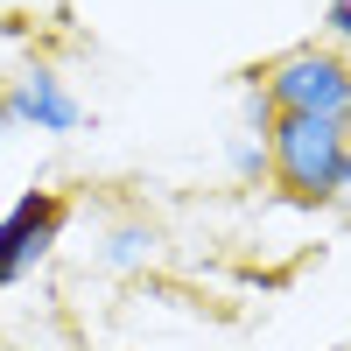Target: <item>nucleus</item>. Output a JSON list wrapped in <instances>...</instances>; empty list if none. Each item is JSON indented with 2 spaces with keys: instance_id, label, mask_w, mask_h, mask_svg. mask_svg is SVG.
I'll list each match as a JSON object with an SVG mask.
<instances>
[{
  "instance_id": "nucleus-1",
  "label": "nucleus",
  "mask_w": 351,
  "mask_h": 351,
  "mask_svg": "<svg viewBox=\"0 0 351 351\" xmlns=\"http://www.w3.org/2000/svg\"><path fill=\"white\" fill-rule=\"evenodd\" d=\"M351 148V127L337 120H302V112H274L267 127V183H281L288 204H337V169Z\"/></svg>"
},
{
  "instance_id": "nucleus-2",
  "label": "nucleus",
  "mask_w": 351,
  "mask_h": 351,
  "mask_svg": "<svg viewBox=\"0 0 351 351\" xmlns=\"http://www.w3.org/2000/svg\"><path fill=\"white\" fill-rule=\"evenodd\" d=\"M253 84L267 92L274 112H302V120H337L351 127V56L330 43H295L281 49L267 71H253Z\"/></svg>"
},
{
  "instance_id": "nucleus-3",
  "label": "nucleus",
  "mask_w": 351,
  "mask_h": 351,
  "mask_svg": "<svg viewBox=\"0 0 351 351\" xmlns=\"http://www.w3.org/2000/svg\"><path fill=\"white\" fill-rule=\"evenodd\" d=\"M64 225H71V204L56 197V190H21L8 211H0V295L21 288V281L56 253Z\"/></svg>"
},
{
  "instance_id": "nucleus-4",
  "label": "nucleus",
  "mask_w": 351,
  "mask_h": 351,
  "mask_svg": "<svg viewBox=\"0 0 351 351\" xmlns=\"http://www.w3.org/2000/svg\"><path fill=\"white\" fill-rule=\"evenodd\" d=\"M77 127H84V99L49 64H28V71L8 77V92H0V134H77Z\"/></svg>"
},
{
  "instance_id": "nucleus-5",
  "label": "nucleus",
  "mask_w": 351,
  "mask_h": 351,
  "mask_svg": "<svg viewBox=\"0 0 351 351\" xmlns=\"http://www.w3.org/2000/svg\"><path fill=\"white\" fill-rule=\"evenodd\" d=\"M155 246H162V232L148 218H120V225H106V239H99V267L106 274H141L155 260Z\"/></svg>"
},
{
  "instance_id": "nucleus-6",
  "label": "nucleus",
  "mask_w": 351,
  "mask_h": 351,
  "mask_svg": "<svg viewBox=\"0 0 351 351\" xmlns=\"http://www.w3.org/2000/svg\"><path fill=\"white\" fill-rule=\"evenodd\" d=\"M225 169H232V183L260 190L267 183V134H232L225 141Z\"/></svg>"
},
{
  "instance_id": "nucleus-7",
  "label": "nucleus",
  "mask_w": 351,
  "mask_h": 351,
  "mask_svg": "<svg viewBox=\"0 0 351 351\" xmlns=\"http://www.w3.org/2000/svg\"><path fill=\"white\" fill-rule=\"evenodd\" d=\"M274 127V106H267V92L246 77V99H239V134H267Z\"/></svg>"
},
{
  "instance_id": "nucleus-8",
  "label": "nucleus",
  "mask_w": 351,
  "mask_h": 351,
  "mask_svg": "<svg viewBox=\"0 0 351 351\" xmlns=\"http://www.w3.org/2000/svg\"><path fill=\"white\" fill-rule=\"evenodd\" d=\"M324 36L330 43H351V0H324Z\"/></svg>"
},
{
  "instance_id": "nucleus-9",
  "label": "nucleus",
  "mask_w": 351,
  "mask_h": 351,
  "mask_svg": "<svg viewBox=\"0 0 351 351\" xmlns=\"http://www.w3.org/2000/svg\"><path fill=\"white\" fill-rule=\"evenodd\" d=\"M337 204H351V148H344V169H337Z\"/></svg>"
}]
</instances>
